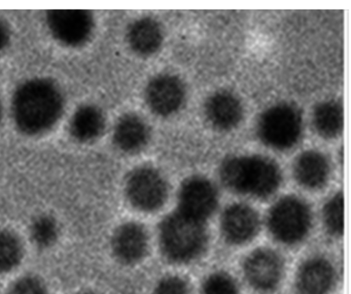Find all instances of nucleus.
I'll return each instance as SVG.
<instances>
[{"instance_id": "nucleus-1", "label": "nucleus", "mask_w": 351, "mask_h": 294, "mask_svg": "<svg viewBox=\"0 0 351 294\" xmlns=\"http://www.w3.org/2000/svg\"><path fill=\"white\" fill-rule=\"evenodd\" d=\"M64 108L63 95L53 82L33 79L16 90L12 103L14 123L22 133L35 136L52 128Z\"/></svg>"}, {"instance_id": "nucleus-2", "label": "nucleus", "mask_w": 351, "mask_h": 294, "mask_svg": "<svg viewBox=\"0 0 351 294\" xmlns=\"http://www.w3.org/2000/svg\"><path fill=\"white\" fill-rule=\"evenodd\" d=\"M219 174L223 184L230 190L257 198L274 194L281 182L277 164L261 156H239L226 159Z\"/></svg>"}, {"instance_id": "nucleus-3", "label": "nucleus", "mask_w": 351, "mask_h": 294, "mask_svg": "<svg viewBox=\"0 0 351 294\" xmlns=\"http://www.w3.org/2000/svg\"><path fill=\"white\" fill-rule=\"evenodd\" d=\"M158 241L163 257L173 265L196 260L208 243L206 223L174 210L160 222Z\"/></svg>"}, {"instance_id": "nucleus-4", "label": "nucleus", "mask_w": 351, "mask_h": 294, "mask_svg": "<svg viewBox=\"0 0 351 294\" xmlns=\"http://www.w3.org/2000/svg\"><path fill=\"white\" fill-rule=\"evenodd\" d=\"M258 136L268 147L286 150L300 140L302 118L293 105L280 103L271 106L260 116L256 127Z\"/></svg>"}, {"instance_id": "nucleus-5", "label": "nucleus", "mask_w": 351, "mask_h": 294, "mask_svg": "<svg viewBox=\"0 0 351 294\" xmlns=\"http://www.w3.org/2000/svg\"><path fill=\"white\" fill-rule=\"evenodd\" d=\"M267 225L271 236L285 245L301 242L308 234L311 225V212L301 199L285 197L270 208Z\"/></svg>"}, {"instance_id": "nucleus-6", "label": "nucleus", "mask_w": 351, "mask_h": 294, "mask_svg": "<svg viewBox=\"0 0 351 294\" xmlns=\"http://www.w3.org/2000/svg\"><path fill=\"white\" fill-rule=\"evenodd\" d=\"M124 192L128 201L136 210L150 212L160 208L168 193L167 184L155 168L142 166L135 168L126 177Z\"/></svg>"}, {"instance_id": "nucleus-7", "label": "nucleus", "mask_w": 351, "mask_h": 294, "mask_svg": "<svg viewBox=\"0 0 351 294\" xmlns=\"http://www.w3.org/2000/svg\"><path fill=\"white\" fill-rule=\"evenodd\" d=\"M218 194L208 179L199 175L189 177L179 187L176 210L205 223L215 212Z\"/></svg>"}, {"instance_id": "nucleus-8", "label": "nucleus", "mask_w": 351, "mask_h": 294, "mask_svg": "<svg viewBox=\"0 0 351 294\" xmlns=\"http://www.w3.org/2000/svg\"><path fill=\"white\" fill-rule=\"evenodd\" d=\"M46 19L53 36L67 47L84 45L94 30L93 15L86 10H51Z\"/></svg>"}, {"instance_id": "nucleus-9", "label": "nucleus", "mask_w": 351, "mask_h": 294, "mask_svg": "<svg viewBox=\"0 0 351 294\" xmlns=\"http://www.w3.org/2000/svg\"><path fill=\"white\" fill-rule=\"evenodd\" d=\"M186 88L182 79L171 73L153 77L147 84L145 101L148 108L160 117H169L183 106Z\"/></svg>"}, {"instance_id": "nucleus-10", "label": "nucleus", "mask_w": 351, "mask_h": 294, "mask_svg": "<svg viewBox=\"0 0 351 294\" xmlns=\"http://www.w3.org/2000/svg\"><path fill=\"white\" fill-rule=\"evenodd\" d=\"M243 273L252 287L261 292H268L274 289L280 281L282 260L270 249H258L246 258Z\"/></svg>"}, {"instance_id": "nucleus-11", "label": "nucleus", "mask_w": 351, "mask_h": 294, "mask_svg": "<svg viewBox=\"0 0 351 294\" xmlns=\"http://www.w3.org/2000/svg\"><path fill=\"white\" fill-rule=\"evenodd\" d=\"M256 211L243 204H234L226 208L221 217V231L228 243L241 245L252 239L259 229Z\"/></svg>"}, {"instance_id": "nucleus-12", "label": "nucleus", "mask_w": 351, "mask_h": 294, "mask_svg": "<svg viewBox=\"0 0 351 294\" xmlns=\"http://www.w3.org/2000/svg\"><path fill=\"white\" fill-rule=\"evenodd\" d=\"M111 247L114 256L119 262L126 265L137 264L147 252V234L138 223H124L114 232Z\"/></svg>"}, {"instance_id": "nucleus-13", "label": "nucleus", "mask_w": 351, "mask_h": 294, "mask_svg": "<svg viewBox=\"0 0 351 294\" xmlns=\"http://www.w3.org/2000/svg\"><path fill=\"white\" fill-rule=\"evenodd\" d=\"M204 113L213 127L221 131H230L241 121L243 109L234 95L223 90L212 94L206 99Z\"/></svg>"}, {"instance_id": "nucleus-14", "label": "nucleus", "mask_w": 351, "mask_h": 294, "mask_svg": "<svg viewBox=\"0 0 351 294\" xmlns=\"http://www.w3.org/2000/svg\"><path fill=\"white\" fill-rule=\"evenodd\" d=\"M150 131L147 123L134 113H127L119 118L112 130L115 147L125 154L141 151L148 143Z\"/></svg>"}, {"instance_id": "nucleus-15", "label": "nucleus", "mask_w": 351, "mask_h": 294, "mask_svg": "<svg viewBox=\"0 0 351 294\" xmlns=\"http://www.w3.org/2000/svg\"><path fill=\"white\" fill-rule=\"evenodd\" d=\"M335 270L325 258L316 257L306 260L300 268L296 286L300 294H327L335 282Z\"/></svg>"}, {"instance_id": "nucleus-16", "label": "nucleus", "mask_w": 351, "mask_h": 294, "mask_svg": "<svg viewBox=\"0 0 351 294\" xmlns=\"http://www.w3.org/2000/svg\"><path fill=\"white\" fill-rule=\"evenodd\" d=\"M164 39L160 23L149 16L141 17L131 23L126 31V40L131 50L141 56L154 54Z\"/></svg>"}, {"instance_id": "nucleus-17", "label": "nucleus", "mask_w": 351, "mask_h": 294, "mask_svg": "<svg viewBox=\"0 0 351 294\" xmlns=\"http://www.w3.org/2000/svg\"><path fill=\"white\" fill-rule=\"evenodd\" d=\"M330 167L327 158L321 152L308 150L296 159L293 173L296 181L303 187L315 190L327 182Z\"/></svg>"}, {"instance_id": "nucleus-18", "label": "nucleus", "mask_w": 351, "mask_h": 294, "mask_svg": "<svg viewBox=\"0 0 351 294\" xmlns=\"http://www.w3.org/2000/svg\"><path fill=\"white\" fill-rule=\"evenodd\" d=\"M106 119L102 110L94 104L80 106L73 114L69 130L77 142L87 143L97 139L103 133Z\"/></svg>"}, {"instance_id": "nucleus-19", "label": "nucleus", "mask_w": 351, "mask_h": 294, "mask_svg": "<svg viewBox=\"0 0 351 294\" xmlns=\"http://www.w3.org/2000/svg\"><path fill=\"white\" fill-rule=\"evenodd\" d=\"M313 124L316 132L323 138L337 137L343 127V112L341 105L333 100L319 103L313 112Z\"/></svg>"}, {"instance_id": "nucleus-20", "label": "nucleus", "mask_w": 351, "mask_h": 294, "mask_svg": "<svg viewBox=\"0 0 351 294\" xmlns=\"http://www.w3.org/2000/svg\"><path fill=\"white\" fill-rule=\"evenodd\" d=\"M22 247L16 236L9 231L0 230V273L15 269L22 258Z\"/></svg>"}, {"instance_id": "nucleus-21", "label": "nucleus", "mask_w": 351, "mask_h": 294, "mask_svg": "<svg viewBox=\"0 0 351 294\" xmlns=\"http://www.w3.org/2000/svg\"><path fill=\"white\" fill-rule=\"evenodd\" d=\"M323 220L328 233L335 236H341L344 230V199L338 193L332 195L325 204Z\"/></svg>"}, {"instance_id": "nucleus-22", "label": "nucleus", "mask_w": 351, "mask_h": 294, "mask_svg": "<svg viewBox=\"0 0 351 294\" xmlns=\"http://www.w3.org/2000/svg\"><path fill=\"white\" fill-rule=\"evenodd\" d=\"M30 235L34 243L41 248H47L53 245L58 236L56 221L48 215L36 218L30 227Z\"/></svg>"}, {"instance_id": "nucleus-23", "label": "nucleus", "mask_w": 351, "mask_h": 294, "mask_svg": "<svg viewBox=\"0 0 351 294\" xmlns=\"http://www.w3.org/2000/svg\"><path fill=\"white\" fill-rule=\"evenodd\" d=\"M201 294H239V291L235 282L230 275L217 272L204 280Z\"/></svg>"}, {"instance_id": "nucleus-24", "label": "nucleus", "mask_w": 351, "mask_h": 294, "mask_svg": "<svg viewBox=\"0 0 351 294\" xmlns=\"http://www.w3.org/2000/svg\"><path fill=\"white\" fill-rule=\"evenodd\" d=\"M152 294H191L187 282L177 275H167L155 285Z\"/></svg>"}, {"instance_id": "nucleus-25", "label": "nucleus", "mask_w": 351, "mask_h": 294, "mask_svg": "<svg viewBox=\"0 0 351 294\" xmlns=\"http://www.w3.org/2000/svg\"><path fill=\"white\" fill-rule=\"evenodd\" d=\"M10 294H49L38 278L26 276L18 280L12 286Z\"/></svg>"}, {"instance_id": "nucleus-26", "label": "nucleus", "mask_w": 351, "mask_h": 294, "mask_svg": "<svg viewBox=\"0 0 351 294\" xmlns=\"http://www.w3.org/2000/svg\"><path fill=\"white\" fill-rule=\"evenodd\" d=\"M9 37L8 29L3 23L0 22V51L6 47Z\"/></svg>"}, {"instance_id": "nucleus-27", "label": "nucleus", "mask_w": 351, "mask_h": 294, "mask_svg": "<svg viewBox=\"0 0 351 294\" xmlns=\"http://www.w3.org/2000/svg\"><path fill=\"white\" fill-rule=\"evenodd\" d=\"M1 117H2V110H1V101H0V123L1 121Z\"/></svg>"}, {"instance_id": "nucleus-28", "label": "nucleus", "mask_w": 351, "mask_h": 294, "mask_svg": "<svg viewBox=\"0 0 351 294\" xmlns=\"http://www.w3.org/2000/svg\"><path fill=\"white\" fill-rule=\"evenodd\" d=\"M80 294H95V293H91V292H83V293H81Z\"/></svg>"}]
</instances>
